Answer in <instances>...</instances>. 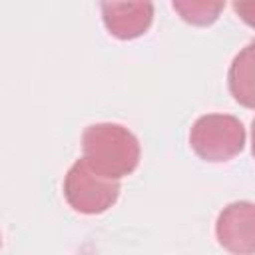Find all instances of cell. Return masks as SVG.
<instances>
[{"label":"cell","mask_w":255,"mask_h":255,"mask_svg":"<svg viewBox=\"0 0 255 255\" xmlns=\"http://www.w3.org/2000/svg\"><path fill=\"white\" fill-rule=\"evenodd\" d=\"M82 157L102 177L120 181L131 175L141 157V147L133 131L122 124H92L82 133Z\"/></svg>","instance_id":"cell-1"},{"label":"cell","mask_w":255,"mask_h":255,"mask_svg":"<svg viewBox=\"0 0 255 255\" xmlns=\"http://www.w3.org/2000/svg\"><path fill=\"white\" fill-rule=\"evenodd\" d=\"M245 128L231 114L199 116L189 129V145L195 155L209 163H223L239 155L245 147Z\"/></svg>","instance_id":"cell-2"},{"label":"cell","mask_w":255,"mask_h":255,"mask_svg":"<svg viewBox=\"0 0 255 255\" xmlns=\"http://www.w3.org/2000/svg\"><path fill=\"white\" fill-rule=\"evenodd\" d=\"M122 185L116 179L96 173L84 157L76 159L64 177V197L68 205L84 215H98L116 205Z\"/></svg>","instance_id":"cell-3"},{"label":"cell","mask_w":255,"mask_h":255,"mask_svg":"<svg viewBox=\"0 0 255 255\" xmlns=\"http://www.w3.org/2000/svg\"><path fill=\"white\" fill-rule=\"evenodd\" d=\"M217 243L231 255H255V203L233 201L215 221Z\"/></svg>","instance_id":"cell-4"},{"label":"cell","mask_w":255,"mask_h":255,"mask_svg":"<svg viewBox=\"0 0 255 255\" xmlns=\"http://www.w3.org/2000/svg\"><path fill=\"white\" fill-rule=\"evenodd\" d=\"M100 10L106 30L118 40L139 38L153 22L151 2H102Z\"/></svg>","instance_id":"cell-5"},{"label":"cell","mask_w":255,"mask_h":255,"mask_svg":"<svg viewBox=\"0 0 255 255\" xmlns=\"http://www.w3.org/2000/svg\"><path fill=\"white\" fill-rule=\"evenodd\" d=\"M227 88L239 106L255 110V40L243 46L229 64Z\"/></svg>","instance_id":"cell-6"},{"label":"cell","mask_w":255,"mask_h":255,"mask_svg":"<svg viewBox=\"0 0 255 255\" xmlns=\"http://www.w3.org/2000/svg\"><path fill=\"white\" fill-rule=\"evenodd\" d=\"M171 8L193 26H209L213 24L225 8V2H207V0H173Z\"/></svg>","instance_id":"cell-7"},{"label":"cell","mask_w":255,"mask_h":255,"mask_svg":"<svg viewBox=\"0 0 255 255\" xmlns=\"http://www.w3.org/2000/svg\"><path fill=\"white\" fill-rule=\"evenodd\" d=\"M235 14L251 28H255V2H233Z\"/></svg>","instance_id":"cell-8"},{"label":"cell","mask_w":255,"mask_h":255,"mask_svg":"<svg viewBox=\"0 0 255 255\" xmlns=\"http://www.w3.org/2000/svg\"><path fill=\"white\" fill-rule=\"evenodd\" d=\"M251 153H253V157H255V118H253V122H251Z\"/></svg>","instance_id":"cell-9"}]
</instances>
